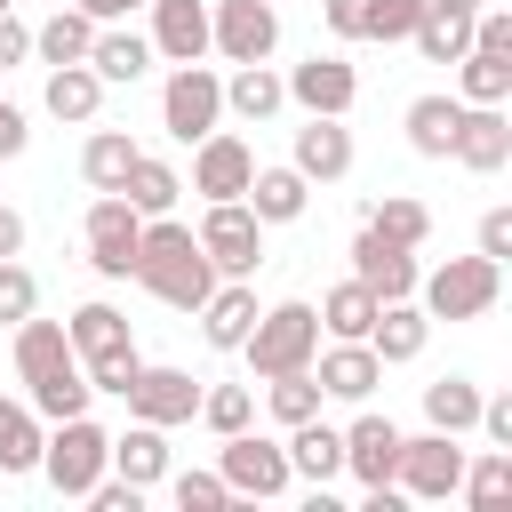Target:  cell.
Segmentation results:
<instances>
[{"label": "cell", "mask_w": 512, "mask_h": 512, "mask_svg": "<svg viewBox=\"0 0 512 512\" xmlns=\"http://www.w3.org/2000/svg\"><path fill=\"white\" fill-rule=\"evenodd\" d=\"M416 16H424V0H368V8H360V40H384V48H392V40L416 32Z\"/></svg>", "instance_id": "obj_43"}, {"label": "cell", "mask_w": 512, "mask_h": 512, "mask_svg": "<svg viewBox=\"0 0 512 512\" xmlns=\"http://www.w3.org/2000/svg\"><path fill=\"white\" fill-rule=\"evenodd\" d=\"M264 408H272V424H280V432H288V424H304V416H320V376H312V368L264 376Z\"/></svg>", "instance_id": "obj_39"}, {"label": "cell", "mask_w": 512, "mask_h": 512, "mask_svg": "<svg viewBox=\"0 0 512 512\" xmlns=\"http://www.w3.org/2000/svg\"><path fill=\"white\" fill-rule=\"evenodd\" d=\"M128 160H136V136H128V128H96V136L80 144V176H88V192H120Z\"/></svg>", "instance_id": "obj_34"}, {"label": "cell", "mask_w": 512, "mask_h": 512, "mask_svg": "<svg viewBox=\"0 0 512 512\" xmlns=\"http://www.w3.org/2000/svg\"><path fill=\"white\" fill-rule=\"evenodd\" d=\"M192 240L216 264V280H256V264H264V224L248 216V200H208Z\"/></svg>", "instance_id": "obj_6"}, {"label": "cell", "mask_w": 512, "mask_h": 512, "mask_svg": "<svg viewBox=\"0 0 512 512\" xmlns=\"http://www.w3.org/2000/svg\"><path fill=\"white\" fill-rule=\"evenodd\" d=\"M424 344H432V320H424V304H416V296H392V304H376V320H368V352H376L384 368L416 360Z\"/></svg>", "instance_id": "obj_21"}, {"label": "cell", "mask_w": 512, "mask_h": 512, "mask_svg": "<svg viewBox=\"0 0 512 512\" xmlns=\"http://www.w3.org/2000/svg\"><path fill=\"white\" fill-rule=\"evenodd\" d=\"M16 376H24V392H32V408L56 424V416H80L96 392H88V376H80V360H72V336H64V320H16Z\"/></svg>", "instance_id": "obj_2"}, {"label": "cell", "mask_w": 512, "mask_h": 512, "mask_svg": "<svg viewBox=\"0 0 512 512\" xmlns=\"http://www.w3.org/2000/svg\"><path fill=\"white\" fill-rule=\"evenodd\" d=\"M72 8H88L96 24H120V16H128V8H144V0H72Z\"/></svg>", "instance_id": "obj_51"}, {"label": "cell", "mask_w": 512, "mask_h": 512, "mask_svg": "<svg viewBox=\"0 0 512 512\" xmlns=\"http://www.w3.org/2000/svg\"><path fill=\"white\" fill-rule=\"evenodd\" d=\"M128 280H144L168 312H200L208 288H216V264L200 256L192 224H176V216H144V232H136V272H128Z\"/></svg>", "instance_id": "obj_1"}, {"label": "cell", "mask_w": 512, "mask_h": 512, "mask_svg": "<svg viewBox=\"0 0 512 512\" xmlns=\"http://www.w3.org/2000/svg\"><path fill=\"white\" fill-rule=\"evenodd\" d=\"M360 8H368V0H320V16H328L336 40H360Z\"/></svg>", "instance_id": "obj_49"}, {"label": "cell", "mask_w": 512, "mask_h": 512, "mask_svg": "<svg viewBox=\"0 0 512 512\" xmlns=\"http://www.w3.org/2000/svg\"><path fill=\"white\" fill-rule=\"evenodd\" d=\"M496 296H504V264L496 256H448V264H432L424 280H416V304H424V320H480V312H496Z\"/></svg>", "instance_id": "obj_3"}, {"label": "cell", "mask_w": 512, "mask_h": 512, "mask_svg": "<svg viewBox=\"0 0 512 512\" xmlns=\"http://www.w3.org/2000/svg\"><path fill=\"white\" fill-rule=\"evenodd\" d=\"M136 232H144V216H136L120 192H96V200H88V216H80L88 272H96V280H128V272H136Z\"/></svg>", "instance_id": "obj_9"}, {"label": "cell", "mask_w": 512, "mask_h": 512, "mask_svg": "<svg viewBox=\"0 0 512 512\" xmlns=\"http://www.w3.org/2000/svg\"><path fill=\"white\" fill-rule=\"evenodd\" d=\"M24 144H32V128H24V112H16L8 96H0V160H16Z\"/></svg>", "instance_id": "obj_50"}, {"label": "cell", "mask_w": 512, "mask_h": 512, "mask_svg": "<svg viewBox=\"0 0 512 512\" xmlns=\"http://www.w3.org/2000/svg\"><path fill=\"white\" fill-rule=\"evenodd\" d=\"M456 480H464V448H456V432H400V464H392V488L408 496V504H440V496H456Z\"/></svg>", "instance_id": "obj_8"}, {"label": "cell", "mask_w": 512, "mask_h": 512, "mask_svg": "<svg viewBox=\"0 0 512 512\" xmlns=\"http://www.w3.org/2000/svg\"><path fill=\"white\" fill-rule=\"evenodd\" d=\"M160 128H168L176 144H200L208 128H224V80H216L208 64H176V72L160 80Z\"/></svg>", "instance_id": "obj_7"}, {"label": "cell", "mask_w": 512, "mask_h": 512, "mask_svg": "<svg viewBox=\"0 0 512 512\" xmlns=\"http://www.w3.org/2000/svg\"><path fill=\"white\" fill-rule=\"evenodd\" d=\"M16 248H24V216H16V208H0V256H16Z\"/></svg>", "instance_id": "obj_52"}, {"label": "cell", "mask_w": 512, "mask_h": 512, "mask_svg": "<svg viewBox=\"0 0 512 512\" xmlns=\"http://www.w3.org/2000/svg\"><path fill=\"white\" fill-rule=\"evenodd\" d=\"M320 400H368L384 384V360L368 352V336H328V352H312Z\"/></svg>", "instance_id": "obj_15"}, {"label": "cell", "mask_w": 512, "mask_h": 512, "mask_svg": "<svg viewBox=\"0 0 512 512\" xmlns=\"http://www.w3.org/2000/svg\"><path fill=\"white\" fill-rule=\"evenodd\" d=\"M448 160H456V168H472V176H496V168L512 160V120H504V104H464Z\"/></svg>", "instance_id": "obj_17"}, {"label": "cell", "mask_w": 512, "mask_h": 512, "mask_svg": "<svg viewBox=\"0 0 512 512\" xmlns=\"http://www.w3.org/2000/svg\"><path fill=\"white\" fill-rule=\"evenodd\" d=\"M424 416H432V432H456L464 440L480 424V384L472 376H432L424 384Z\"/></svg>", "instance_id": "obj_32"}, {"label": "cell", "mask_w": 512, "mask_h": 512, "mask_svg": "<svg viewBox=\"0 0 512 512\" xmlns=\"http://www.w3.org/2000/svg\"><path fill=\"white\" fill-rule=\"evenodd\" d=\"M216 472H224L232 496H288V480H296V472H288V448L264 440V432H224Z\"/></svg>", "instance_id": "obj_11"}, {"label": "cell", "mask_w": 512, "mask_h": 512, "mask_svg": "<svg viewBox=\"0 0 512 512\" xmlns=\"http://www.w3.org/2000/svg\"><path fill=\"white\" fill-rule=\"evenodd\" d=\"M200 424L224 440V432H248L256 424V392L248 384H216V392H200Z\"/></svg>", "instance_id": "obj_42"}, {"label": "cell", "mask_w": 512, "mask_h": 512, "mask_svg": "<svg viewBox=\"0 0 512 512\" xmlns=\"http://www.w3.org/2000/svg\"><path fill=\"white\" fill-rule=\"evenodd\" d=\"M136 368H144V360H136V344H120V352H104V360H80L88 392H112V400H120V392L136 384Z\"/></svg>", "instance_id": "obj_45"}, {"label": "cell", "mask_w": 512, "mask_h": 512, "mask_svg": "<svg viewBox=\"0 0 512 512\" xmlns=\"http://www.w3.org/2000/svg\"><path fill=\"white\" fill-rule=\"evenodd\" d=\"M352 280L376 296V304H392V296H416V280H424V264H416V248H400V240H384V232H352Z\"/></svg>", "instance_id": "obj_12"}, {"label": "cell", "mask_w": 512, "mask_h": 512, "mask_svg": "<svg viewBox=\"0 0 512 512\" xmlns=\"http://www.w3.org/2000/svg\"><path fill=\"white\" fill-rule=\"evenodd\" d=\"M96 104H104V80L88 64H48V112L56 120H96Z\"/></svg>", "instance_id": "obj_37"}, {"label": "cell", "mask_w": 512, "mask_h": 512, "mask_svg": "<svg viewBox=\"0 0 512 512\" xmlns=\"http://www.w3.org/2000/svg\"><path fill=\"white\" fill-rule=\"evenodd\" d=\"M456 496H464L472 512H496V504L512 496V448H488L480 464L464 456V480H456Z\"/></svg>", "instance_id": "obj_40"}, {"label": "cell", "mask_w": 512, "mask_h": 512, "mask_svg": "<svg viewBox=\"0 0 512 512\" xmlns=\"http://www.w3.org/2000/svg\"><path fill=\"white\" fill-rule=\"evenodd\" d=\"M32 56V24H16V16H0V72H16Z\"/></svg>", "instance_id": "obj_48"}, {"label": "cell", "mask_w": 512, "mask_h": 512, "mask_svg": "<svg viewBox=\"0 0 512 512\" xmlns=\"http://www.w3.org/2000/svg\"><path fill=\"white\" fill-rule=\"evenodd\" d=\"M152 8V56H168V64H200L208 56V8L200 0H144Z\"/></svg>", "instance_id": "obj_20"}, {"label": "cell", "mask_w": 512, "mask_h": 512, "mask_svg": "<svg viewBox=\"0 0 512 512\" xmlns=\"http://www.w3.org/2000/svg\"><path fill=\"white\" fill-rule=\"evenodd\" d=\"M288 472L296 480H312V488H328L336 472H344V432L336 424H320V416H304V424H288Z\"/></svg>", "instance_id": "obj_23"}, {"label": "cell", "mask_w": 512, "mask_h": 512, "mask_svg": "<svg viewBox=\"0 0 512 512\" xmlns=\"http://www.w3.org/2000/svg\"><path fill=\"white\" fill-rule=\"evenodd\" d=\"M408 40H416V48L432 56V64H456V56L472 48V16H456V8H424Z\"/></svg>", "instance_id": "obj_41"}, {"label": "cell", "mask_w": 512, "mask_h": 512, "mask_svg": "<svg viewBox=\"0 0 512 512\" xmlns=\"http://www.w3.org/2000/svg\"><path fill=\"white\" fill-rule=\"evenodd\" d=\"M456 120H464V96H416V104L400 112V128H408V144H416L424 160H448Z\"/></svg>", "instance_id": "obj_29"}, {"label": "cell", "mask_w": 512, "mask_h": 512, "mask_svg": "<svg viewBox=\"0 0 512 512\" xmlns=\"http://www.w3.org/2000/svg\"><path fill=\"white\" fill-rule=\"evenodd\" d=\"M360 224H368V232H384V240H400V248H424V240H432V208H424V200H408V192L368 200V208H360Z\"/></svg>", "instance_id": "obj_31"}, {"label": "cell", "mask_w": 512, "mask_h": 512, "mask_svg": "<svg viewBox=\"0 0 512 512\" xmlns=\"http://www.w3.org/2000/svg\"><path fill=\"white\" fill-rule=\"evenodd\" d=\"M240 200H248V216H256V224H296V216L312 208V184H304L296 168H256Z\"/></svg>", "instance_id": "obj_24"}, {"label": "cell", "mask_w": 512, "mask_h": 512, "mask_svg": "<svg viewBox=\"0 0 512 512\" xmlns=\"http://www.w3.org/2000/svg\"><path fill=\"white\" fill-rule=\"evenodd\" d=\"M40 472L56 496H88L104 472H112V432L80 408V416H56V432L40 440Z\"/></svg>", "instance_id": "obj_5"}, {"label": "cell", "mask_w": 512, "mask_h": 512, "mask_svg": "<svg viewBox=\"0 0 512 512\" xmlns=\"http://www.w3.org/2000/svg\"><path fill=\"white\" fill-rule=\"evenodd\" d=\"M480 256H496V264L512 256V208H488L480 216Z\"/></svg>", "instance_id": "obj_47"}, {"label": "cell", "mask_w": 512, "mask_h": 512, "mask_svg": "<svg viewBox=\"0 0 512 512\" xmlns=\"http://www.w3.org/2000/svg\"><path fill=\"white\" fill-rule=\"evenodd\" d=\"M248 320H256V288H248V280H216L208 304H200V336H208L216 352H240Z\"/></svg>", "instance_id": "obj_25"}, {"label": "cell", "mask_w": 512, "mask_h": 512, "mask_svg": "<svg viewBox=\"0 0 512 512\" xmlns=\"http://www.w3.org/2000/svg\"><path fill=\"white\" fill-rule=\"evenodd\" d=\"M304 184H336V176H352V128L336 120V112H304V128H296V160H288Z\"/></svg>", "instance_id": "obj_18"}, {"label": "cell", "mask_w": 512, "mask_h": 512, "mask_svg": "<svg viewBox=\"0 0 512 512\" xmlns=\"http://www.w3.org/2000/svg\"><path fill=\"white\" fill-rule=\"evenodd\" d=\"M120 200H128L136 216H168V208L184 200V176H176L168 160H152V152L136 144V160H128V176H120Z\"/></svg>", "instance_id": "obj_27"}, {"label": "cell", "mask_w": 512, "mask_h": 512, "mask_svg": "<svg viewBox=\"0 0 512 512\" xmlns=\"http://www.w3.org/2000/svg\"><path fill=\"white\" fill-rule=\"evenodd\" d=\"M40 408L32 400H0V472H40Z\"/></svg>", "instance_id": "obj_33"}, {"label": "cell", "mask_w": 512, "mask_h": 512, "mask_svg": "<svg viewBox=\"0 0 512 512\" xmlns=\"http://www.w3.org/2000/svg\"><path fill=\"white\" fill-rule=\"evenodd\" d=\"M248 176H256V152H248V136H232V128H208V136L192 144V192H200V200H240V192H248Z\"/></svg>", "instance_id": "obj_13"}, {"label": "cell", "mask_w": 512, "mask_h": 512, "mask_svg": "<svg viewBox=\"0 0 512 512\" xmlns=\"http://www.w3.org/2000/svg\"><path fill=\"white\" fill-rule=\"evenodd\" d=\"M128 400V416H144V424H192L200 416V384H192V368H136V384L120 392Z\"/></svg>", "instance_id": "obj_14"}, {"label": "cell", "mask_w": 512, "mask_h": 512, "mask_svg": "<svg viewBox=\"0 0 512 512\" xmlns=\"http://www.w3.org/2000/svg\"><path fill=\"white\" fill-rule=\"evenodd\" d=\"M24 312H40V280H32L16 256H0V328H16Z\"/></svg>", "instance_id": "obj_44"}, {"label": "cell", "mask_w": 512, "mask_h": 512, "mask_svg": "<svg viewBox=\"0 0 512 512\" xmlns=\"http://www.w3.org/2000/svg\"><path fill=\"white\" fill-rule=\"evenodd\" d=\"M280 104H288V88H280L272 56H264V64H232V80H224V112H232V120L256 128V120H272Z\"/></svg>", "instance_id": "obj_26"}, {"label": "cell", "mask_w": 512, "mask_h": 512, "mask_svg": "<svg viewBox=\"0 0 512 512\" xmlns=\"http://www.w3.org/2000/svg\"><path fill=\"white\" fill-rule=\"evenodd\" d=\"M312 312H320V336H368V320H376V296H368L360 280H336V288H328Z\"/></svg>", "instance_id": "obj_38"}, {"label": "cell", "mask_w": 512, "mask_h": 512, "mask_svg": "<svg viewBox=\"0 0 512 512\" xmlns=\"http://www.w3.org/2000/svg\"><path fill=\"white\" fill-rule=\"evenodd\" d=\"M424 8H456V16H472V8H480V0H424Z\"/></svg>", "instance_id": "obj_53"}, {"label": "cell", "mask_w": 512, "mask_h": 512, "mask_svg": "<svg viewBox=\"0 0 512 512\" xmlns=\"http://www.w3.org/2000/svg\"><path fill=\"white\" fill-rule=\"evenodd\" d=\"M208 48L224 64H264L280 48V8L272 0H216L208 8Z\"/></svg>", "instance_id": "obj_10"}, {"label": "cell", "mask_w": 512, "mask_h": 512, "mask_svg": "<svg viewBox=\"0 0 512 512\" xmlns=\"http://www.w3.org/2000/svg\"><path fill=\"white\" fill-rule=\"evenodd\" d=\"M280 88H288V104H304V112H352V96H360V72L344 64V56H304L296 72H280Z\"/></svg>", "instance_id": "obj_16"}, {"label": "cell", "mask_w": 512, "mask_h": 512, "mask_svg": "<svg viewBox=\"0 0 512 512\" xmlns=\"http://www.w3.org/2000/svg\"><path fill=\"white\" fill-rule=\"evenodd\" d=\"M392 464H400V424L392 416H352V432H344V472L360 480V488H384L392 480Z\"/></svg>", "instance_id": "obj_19"}, {"label": "cell", "mask_w": 512, "mask_h": 512, "mask_svg": "<svg viewBox=\"0 0 512 512\" xmlns=\"http://www.w3.org/2000/svg\"><path fill=\"white\" fill-rule=\"evenodd\" d=\"M64 336H72V360H104V352L136 344V336H128V320H120L112 304H80V312L64 320Z\"/></svg>", "instance_id": "obj_35"}, {"label": "cell", "mask_w": 512, "mask_h": 512, "mask_svg": "<svg viewBox=\"0 0 512 512\" xmlns=\"http://www.w3.org/2000/svg\"><path fill=\"white\" fill-rule=\"evenodd\" d=\"M88 72H96L104 88H136V80L152 72V40L128 32V24H96V40H88Z\"/></svg>", "instance_id": "obj_22"}, {"label": "cell", "mask_w": 512, "mask_h": 512, "mask_svg": "<svg viewBox=\"0 0 512 512\" xmlns=\"http://www.w3.org/2000/svg\"><path fill=\"white\" fill-rule=\"evenodd\" d=\"M456 96H464V104H504V96H512V56L464 48V56H456Z\"/></svg>", "instance_id": "obj_36"}, {"label": "cell", "mask_w": 512, "mask_h": 512, "mask_svg": "<svg viewBox=\"0 0 512 512\" xmlns=\"http://www.w3.org/2000/svg\"><path fill=\"white\" fill-rule=\"evenodd\" d=\"M88 40H96V16L56 0V16L32 32V56H40V64H88Z\"/></svg>", "instance_id": "obj_30"}, {"label": "cell", "mask_w": 512, "mask_h": 512, "mask_svg": "<svg viewBox=\"0 0 512 512\" xmlns=\"http://www.w3.org/2000/svg\"><path fill=\"white\" fill-rule=\"evenodd\" d=\"M112 472L120 480H136V488H152V480H168V432L160 424H128V432H112Z\"/></svg>", "instance_id": "obj_28"}, {"label": "cell", "mask_w": 512, "mask_h": 512, "mask_svg": "<svg viewBox=\"0 0 512 512\" xmlns=\"http://www.w3.org/2000/svg\"><path fill=\"white\" fill-rule=\"evenodd\" d=\"M8 8H16V0H0V16H8Z\"/></svg>", "instance_id": "obj_54"}, {"label": "cell", "mask_w": 512, "mask_h": 512, "mask_svg": "<svg viewBox=\"0 0 512 512\" xmlns=\"http://www.w3.org/2000/svg\"><path fill=\"white\" fill-rule=\"evenodd\" d=\"M240 352H248V368H256V376L312 368V352H320V312H312L304 296H288V304H272V312H256V320H248Z\"/></svg>", "instance_id": "obj_4"}, {"label": "cell", "mask_w": 512, "mask_h": 512, "mask_svg": "<svg viewBox=\"0 0 512 512\" xmlns=\"http://www.w3.org/2000/svg\"><path fill=\"white\" fill-rule=\"evenodd\" d=\"M168 496H176L184 512H224V504H232L224 472H176V480H168Z\"/></svg>", "instance_id": "obj_46"}]
</instances>
